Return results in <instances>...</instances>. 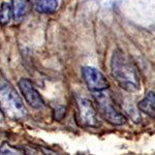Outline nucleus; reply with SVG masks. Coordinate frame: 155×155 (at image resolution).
Wrapping results in <instances>:
<instances>
[{"label": "nucleus", "instance_id": "nucleus-1", "mask_svg": "<svg viewBox=\"0 0 155 155\" xmlns=\"http://www.w3.org/2000/svg\"><path fill=\"white\" fill-rule=\"evenodd\" d=\"M111 74L117 84L128 92L140 89L141 80L136 64L123 51L117 49L112 54Z\"/></svg>", "mask_w": 155, "mask_h": 155}, {"label": "nucleus", "instance_id": "nucleus-2", "mask_svg": "<svg viewBox=\"0 0 155 155\" xmlns=\"http://www.w3.org/2000/svg\"><path fill=\"white\" fill-rule=\"evenodd\" d=\"M0 111L12 120H22L27 115L21 97L3 78H0Z\"/></svg>", "mask_w": 155, "mask_h": 155}, {"label": "nucleus", "instance_id": "nucleus-3", "mask_svg": "<svg viewBox=\"0 0 155 155\" xmlns=\"http://www.w3.org/2000/svg\"><path fill=\"white\" fill-rule=\"evenodd\" d=\"M94 98L97 102L101 114L109 123L115 126L123 125L125 123V117L122 113H120L119 110L116 107L111 94L107 90L94 92Z\"/></svg>", "mask_w": 155, "mask_h": 155}, {"label": "nucleus", "instance_id": "nucleus-4", "mask_svg": "<svg viewBox=\"0 0 155 155\" xmlns=\"http://www.w3.org/2000/svg\"><path fill=\"white\" fill-rule=\"evenodd\" d=\"M77 104L79 109L80 121L84 126L97 128L101 125V120H99L97 111L88 98L82 95L77 96Z\"/></svg>", "mask_w": 155, "mask_h": 155}, {"label": "nucleus", "instance_id": "nucleus-5", "mask_svg": "<svg viewBox=\"0 0 155 155\" xmlns=\"http://www.w3.org/2000/svg\"><path fill=\"white\" fill-rule=\"evenodd\" d=\"M82 74L86 82L87 87L92 92H98L109 88V82L97 68L92 66H84L82 68Z\"/></svg>", "mask_w": 155, "mask_h": 155}, {"label": "nucleus", "instance_id": "nucleus-6", "mask_svg": "<svg viewBox=\"0 0 155 155\" xmlns=\"http://www.w3.org/2000/svg\"><path fill=\"white\" fill-rule=\"evenodd\" d=\"M19 87L25 101L28 102L29 106L37 110H41L46 107V104H45L41 95L35 89L31 81H29L28 79H21L19 81Z\"/></svg>", "mask_w": 155, "mask_h": 155}, {"label": "nucleus", "instance_id": "nucleus-7", "mask_svg": "<svg viewBox=\"0 0 155 155\" xmlns=\"http://www.w3.org/2000/svg\"><path fill=\"white\" fill-rule=\"evenodd\" d=\"M137 107L144 114L148 115L151 118H155V92H148L137 104Z\"/></svg>", "mask_w": 155, "mask_h": 155}, {"label": "nucleus", "instance_id": "nucleus-8", "mask_svg": "<svg viewBox=\"0 0 155 155\" xmlns=\"http://www.w3.org/2000/svg\"><path fill=\"white\" fill-rule=\"evenodd\" d=\"M29 0H12V15L17 21H20L27 15L30 9Z\"/></svg>", "mask_w": 155, "mask_h": 155}, {"label": "nucleus", "instance_id": "nucleus-9", "mask_svg": "<svg viewBox=\"0 0 155 155\" xmlns=\"http://www.w3.org/2000/svg\"><path fill=\"white\" fill-rule=\"evenodd\" d=\"M33 6L38 12L51 14L58 8V0H34Z\"/></svg>", "mask_w": 155, "mask_h": 155}, {"label": "nucleus", "instance_id": "nucleus-10", "mask_svg": "<svg viewBox=\"0 0 155 155\" xmlns=\"http://www.w3.org/2000/svg\"><path fill=\"white\" fill-rule=\"evenodd\" d=\"M12 8L11 4L7 3V2L2 3L1 6H0V23L2 24L8 23L12 17Z\"/></svg>", "mask_w": 155, "mask_h": 155}, {"label": "nucleus", "instance_id": "nucleus-11", "mask_svg": "<svg viewBox=\"0 0 155 155\" xmlns=\"http://www.w3.org/2000/svg\"><path fill=\"white\" fill-rule=\"evenodd\" d=\"M0 152H1L0 154H19V153H17L16 150L8 149V146H7V145H4V146L1 148V150H0Z\"/></svg>", "mask_w": 155, "mask_h": 155}]
</instances>
